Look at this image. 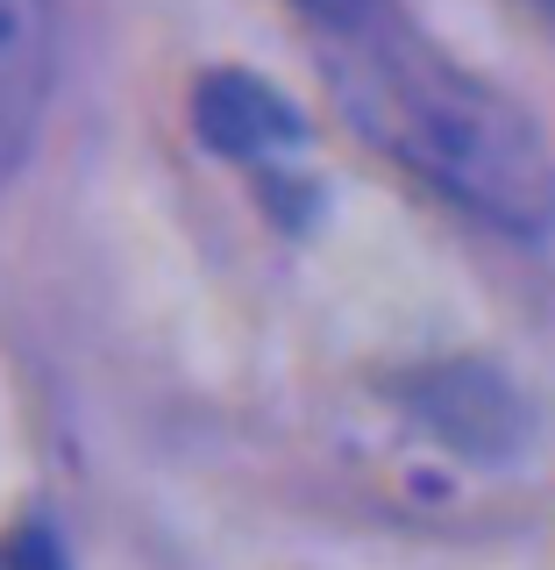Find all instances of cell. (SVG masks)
<instances>
[{
    "label": "cell",
    "mask_w": 555,
    "mask_h": 570,
    "mask_svg": "<svg viewBox=\"0 0 555 570\" xmlns=\"http://www.w3.org/2000/svg\"><path fill=\"white\" fill-rule=\"evenodd\" d=\"M335 94L406 178L442 193L477 228L542 243L555 236V142L506 86L477 79L449 50L399 14V0L370 22L328 36Z\"/></svg>",
    "instance_id": "1"
},
{
    "label": "cell",
    "mask_w": 555,
    "mask_h": 570,
    "mask_svg": "<svg viewBox=\"0 0 555 570\" xmlns=\"http://www.w3.org/2000/svg\"><path fill=\"white\" fill-rule=\"evenodd\" d=\"M192 129L228 165L257 171L264 186H278V178L307 186V171H299L307 165V121H299V107L278 86L249 79V71H207L200 94H192Z\"/></svg>",
    "instance_id": "2"
},
{
    "label": "cell",
    "mask_w": 555,
    "mask_h": 570,
    "mask_svg": "<svg viewBox=\"0 0 555 570\" xmlns=\"http://www.w3.org/2000/svg\"><path fill=\"white\" fill-rule=\"evenodd\" d=\"M58 86V0H0V178L36 150Z\"/></svg>",
    "instance_id": "3"
},
{
    "label": "cell",
    "mask_w": 555,
    "mask_h": 570,
    "mask_svg": "<svg viewBox=\"0 0 555 570\" xmlns=\"http://www.w3.org/2000/svg\"><path fill=\"white\" fill-rule=\"evenodd\" d=\"M0 570H65V549H58V534L50 528H14L8 542H0Z\"/></svg>",
    "instance_id": "4"
},
{
    "label": "cell",
    "mask_w": 555,
    "mask_h": 570,
    "mask_svg": "<svg viewBox=\"0 0 555 570\" xmlns=\"http://www.w3.org/2000/svg\"><path fill=\"white\" fill-rule=\"evenodd\" d=\"M378 8H392V0H293V14L307 29H320V36H343L356 22H370Z\"/></svg>",
    "instance_id": "5"
},
{
    "label": "cell",
    "mask_w": 555,
    "mask_h": 570,
    "mask_svg": "<svg viewBox=\"0 0 555 570\" xmlns=\"http://www.w3.org/2000/svg\"><path fill=\"white\" fill-rule=\"evenodd\" d=\"M534 8H542V14H548V22H555V0H534Z\"/></svg>",
    "instance_id": "6"
}]
</instances>
